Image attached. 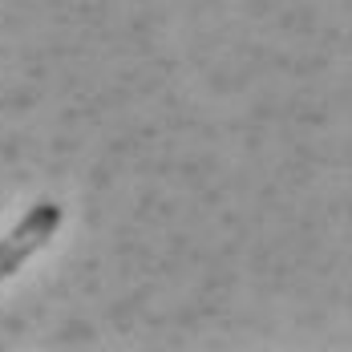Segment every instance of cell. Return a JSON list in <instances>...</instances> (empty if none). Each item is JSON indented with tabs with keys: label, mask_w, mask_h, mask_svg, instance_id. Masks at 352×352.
Segmentation results:
<instances>
[{
	"label": "cell",
	"mask_w": 352,
	"mask_h": 352,
	"mask_svg": "<svg viewBox=\"0 0 352 352\" xmlns=\"http://www.w3.org/2000/svg\"><path fill=\"white\" fill-rule=\"evenodd\" d=\"M61 219H65V211H61L53 199H41L33 211L25 214V219H21V223L0 239V280H8L16 267H25V263H29V255H36L41 247L57 235Z\"/></svg>",
	"instance_id": "cell-1"
}]
</instances>
